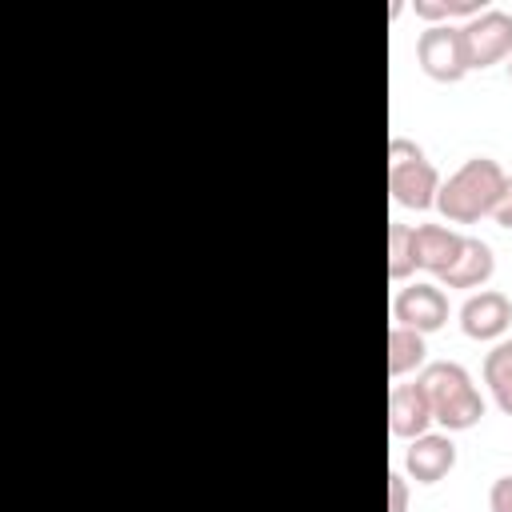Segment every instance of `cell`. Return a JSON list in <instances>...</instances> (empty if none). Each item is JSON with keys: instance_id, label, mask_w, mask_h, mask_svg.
Wrapping results in <instances>:
<instances>
[{"instance_id": "obj_1", "label": "cell", "mask_w": 512, "mask_h": 512, "mask_svg": "<svg viewBox=\"0 0 512 512\" xmlns=\"http://www.w3.org/2000/svg\"><path fill=\"white\" fill-rule=\"evenodd\" d=\"M504 180H508V172L492 156H472L440 184L436 208L448 224H476V220L492 216V208L504 192Z\"/></svg>"}, {"instance_id": "obj_2", "label": "cell", "mask_w": 512, "mask_h": 512, "mask_svg": "<svg viewBox=\"0 0 512 512\" xmlns=\"http://www.w3.org/2000/svg\"><path fill=\"white\" fill-rule=\"evenodd\" d=\"M420 384H424V396L432 404V420L444 428V432H468L480 424L484 416V396L480 388L472 384L468 368L456 364V360H436L420 372Z\"/></svg>"}, {"instance_id": "obj_3", "label": "cell", "mask_w": 512, "mask_h": 512, "mask_svg": "<svg viewBox=\"0 0 512 512\" xmlns=\"http://www.w3.org/2000/svg\"><path fill=\"white\" fill-rule=\"evenodd\" d=\"M440 172L436 164L424 156V148L408 136H392L388 140V192L396 204L404 208H436V192H440Z\"/></svg>"}, {"instance_id": "obj_4", "label": "cell", "mask_w": 512, "mask_h": 512, "mask_svg": "<svg viewBox=\"0 0 512 512\" xmlns=\"http://www.w3.org/2000/svg\"><path fill=\"white\" fill-rule=\"evenodd\" d=\"M416 60H420L424 76H432L440 84H456L472 72L468 52H464V32L456 24H428L416 40Z\"/></svg>"}, {"instance_id": "obj_5", "label": "cell", "mask_w": 512, "mask_h": 512, "mask_svg": "<svg viewBox=\"0 0 512 512\" xmlns=\"http://www.w3.org/2000/svg\"><path fill=\"white\" fill-rule=\"evenodd\" d=\"M460 32H464L468 68H492V64L512 56V12L484 8L480 16L460 24Z\"/></svg>"}, {"instance_id": "obj_6", "label": "cell", "mask_w": 512, "mask_h": 512, "mask_svg": "<svg viewBox=\"0 0 512 512\" xmlns=\"http://www.w3.org/2000/svg\"><path fill=\"white\" fill-rule=\"evenodd\" d=\"M392 324L412 328L420 336L444 328L448 324V296H444V288L428 284V280H416V284L400 288L396 300H392Z\"/></svg>"}, {"instance_id": "obj_7", "label": "cell", "mask_w": 512, "mask_h": 512, "mask_svg": "<svg viewBox=\"0 0 512 512\" xmlns=\"http://www.w3.org/2000/svg\"><path fill=\"white\" fill-rule=\"evenodd\" d=\"M512 324V300L496 288H480L460 304V328L468 340H500Z\"/></svg>"}, {"instance_id": "obj_8", "label": "cell", "mask_w": 512, "mask_h": 512, "mask_svg": "<svg viewBox=\"0 0 512 512\" xmlns=\"http://www.w3.org/2000/svg\"><path fill=\"white\" fill-rule=\"evenodd\" d=\"M452 468H456V444H452V432H424V436L408 440L404 472H408L416 484H440Z\"/></svg>"}, {"instance_id": "obj_9", "label": "cell", "mask_w": 512, "mask_h": 512, "mask_svg": "<svg viewBox=\"0 0 512 512\" xmlns=\"http://www.w3.org/2000/svg\"><path fill=\"white\" fill-rule=\"evenodd\" d=\"M432 424L436 420H432V404L424 396V384L420 380L416 384H392V392H388V428H392V436L416 440Z\"/></svg>"}, {"instance_id": "obj_10", "label": "cell", "mask_w": 512, "mask_h": 512, "mask_svg": "<svg viewBox=\"0 0 512 512\" xmlns=\"http://www.w3.org/2000/svg\"><path fill=\"white\" fill-rule=\"evenodd\" d=\"M412 248H416V268H424L440 280L456 264V256L464 248V232L444 228V224H420V228H412Z\"/></svg>"}, {"instance_id": "obj_11", "label": "cell", "mask_w": 512, "mask_h": 512, "mask_svg": "<svg viewBox=\"0 0 512 512\" xmlns=\"http://www.w3.org/2000/svg\"><path fill=\"white\" fill-rule=\"evenodd\" d=\"M492 272H496L492 244L480 240V236H464V248L456 256V264L440 276V284H448V288H484L492 280Z\"/></svg>"}, {"instance_id": "obj_12", "label": "cell", "mask_w": 512, "mask_h": 512, "mask_svg": "<svg viewBox=\"0 0 512 512\" xmlns=\"http://www.w3.org/2000/svg\"><path fill=\"white\" fill-rule=\"evenodd\" d=\"M416 368H428V344H424V336L412 332V328L392 324L388 328V376L400 380V376H408Z\"/></svg>"}, {"instance_id": "obj_13", "label": "cell", "mask_w": 512, "mask_h": 512, "mask_svg": "<svg viewBox=\"0 0 512 512\" xmlns=\"http://www.w3.org/2000/svg\"><path fill=\"white\" fill-rule=\"evenodd\" d=\"M484 384L504 416H512V340H500L484 356Z\"/></svg>"}, {"instance_id": "obj_14", "label": "cell", "mask_w": 512, "mask_h": 512, "mask_svg": "<svg viewBox=\"0 0 512 512\" xmlns=\"http://www.w3.org/2000/svg\"><path fill=\"white\" fill-rule=\"evenodd\" d=\"M416 272V248H412V224L392 220L388 224V280H408Z\"/></svg>"}, {"instance_id": "obj_15", "label": "cell", "mask_w": 512, "mask_h": 512, "mask_svg": "<svg viewBox=\"0 0 512 512\" xmlns=\"http://www.w3.org/2000/svg\"><path fill=\"white\" fill-rule=\"evenodd\" d=\"M412 12L428 24H448L452 16H480L484 0H412Z\"/></svg>"}, {"instance_id": "obj_16", "label": "cell", "mask_w": 512, "mask_h": 512, "mask_svg": "<svg viewBox=\"0 0 512 512\" xmlns=\"http://www.w3.org/2000/svg\"><path fill=\"white\" fill-rule=\"evenodd\" d=\"M388 512H408V476L388 472Z\"/></svg>"}, {"instance_id": "obj_17", "label": "cell", "mask_w": 512, "mask_h": 512, "mask_svg": "<svg viewBox=\"0 0 512 512\" xmlns=\"http://www.w3.org/2000/svg\"><path fill=\"white\" fill-rule=\"evenodd\" d=\"M488 508H492V512H512V476L492 480V488H488Z\"/></svg>"}, {"instance_id": "obj_18", "label": "cell", "mask_w": 512, "mask_h": 512, "mask_svg": "<svg viewBox=\"0 0 512 512\" xmlns=\"http://www.w3.org/2000/svg\"><path fill=\"white\" fill-rule=\"evenodd\" d=\"M492 220L512 232V176L504 180V192H500V200H496V208H492Z\"/></svg>"}, {"instance_id": "obj_19", "label": "cell", "mask_w": 512, "mask_h": 512, "mask_svg": "<svg viewBox=\"0 0 512 512\" xmlns=\"http://www.w3.org/2000/svg\"><path fill=\"white\" fill-rule=\"evenodd\" d=\"M508 80H512V56H508Z\"/></svg>"}]
</instances>
